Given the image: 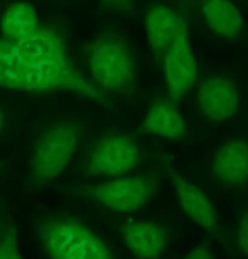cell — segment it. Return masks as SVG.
Returning <instances> with one entry per match:
<instances>
[{
	"label": "cell",
	"instance_id": "cell-1",
	"mask_svg": "<svg viewBox=\"0 0 248 259\" xmlns=\"http://www.w3.org/2000/svg\"><path fill=\"white\" fill-rule=\"evenodd\" d=\"M0 78L6 89L71 90L101 97L71 61L63 34L54 27H39L33 35L19 41L2 39Z\"/></svg>",
	"mask_w": 248,
	"mask_h": 259
},
{
	"label": "cell",
	"instance_id": "cell-2",
	"mask_svg": "<svg viewBox=\"0 0 248 259\" xmlns=\"http://www.w3.org/2000/svg\"><path fill=\"white\" fill-rule=\"evenodd\" d=\"M37 236L48 259H113L107 244L74 217L42 218L38 224Z\"/></svg>",
	"mask_w": 248,
	"mask_h": 259
},
{
	"label": "cell",
	"instance_id": "cell-3",
	"mask_svg": "<svg viewBox=\"0 0 248 259\" xmlns=\"http://www.w3.org/2000/svg\"><path fill=\"white\" fill-rule=\"evenodd\" d=\"M88 63L92 76L102 89H130L135 80L134 60L127 45L111 36L100 37L88 46Z\"/></svg>",
	"mask_w": 248,
	"mask_h": 259
},
{
	"label": "cell",
	"instance_id": "cell-4",
	"mask_svg": "<svg viewBox=\"0 0 248 259\" xmlns=\"http://www.w3.org/2000/svg\"><path fill=\"white\" fill-rule=\"evenodd\" d=\"M78 128L60 124L44 130L36 139L31 160L34 180L45 181L57 177L77 147Z\"/></svg>",
	"mask_w": 248,
	"mask_h": 259
},
{
	"label": "cell",
	"instance_id": "cell-5",
	"mask_svg": "<svg viewBox=\"0 0 248 259\" xmlns=\"http://www.w3.org/2000/svg\"><path fill=\"white\" fill-rule=\"evenodd\" d=\"M97 202L116 212H132L143 206L154 192L152 182L144 177L115 179L86 188Z\"/></svg>",
	"mask_w": 248,
	"mask_h": 259
},
{
	"label": "cell",
	"instance_id": "cell-6",
	"mask_svg": "<svg viewBox=\"0 0 248 259\" xmlns=\"http://www.w3.org/2000/svg\"><path fill=\"white\" fill-rule=\"evenodd\" d=\"M138 160L136 139L129 136H112L95 145L88 167L94 175H121L133 169Z\"/></svg>",
	"mask_w": 248,
	"mask_h": 259
},
{
	"label": "cell",
	"instance_id": "cell-7",
	"mask_svg": "<svg viewBox=\"0 0 248 259\" xmlns=\"http://www.w3.org/2000/svg\"><path fill=\"white\" fill-rule=\"evenodd\" d=\"M163 60L171 101L178 102L193 85L197 76V63L189 45L184 21L173 45L166 53Z\"/></svg>",
	"mask_w": 248,
	"mask_h": 259
},
{
	"label": "cell",
	"instance_id": "cell-8",
	"mask_svg": "<svg viewBox=\"0 0 248 259\" xmlns=\"http://www.w3.org/2000/svg\"><path fill=\"white\" fill-rule=\"evenodd\" d=\"M196 103L203 115L222 121L234 116L239 107V96L234 84L221 76L206 78L196 95Z\"/></svg>",
	"mask_w": 248,
	"mask_h": 259
},
{
	"label": "cell",
	"instance_id": "cell-9",
	"mask_svg": "<svg viewBox=\"0 0 248 259\" xmlns=\"http://www.w3.org/2000/svg\"><path fill=\"white\" fill-rule=\"evenodd\" d=\"M213 174L219 183L241 186L248 182V140L234 139L225 142L215 153Z\"/></svg>",
	"mask_w": 248,
	"mask_h": 259
},
{
	"label": "cell",
	"instance_id": "cell-10",
	"mask_svg": "<svg viewBox=\"0 0 248 259\" xmlns=\"http://www.w3.org/2000/svg\"><path fill=\"white\" fill-rule=\"evenodd\" d=\"M122 240L139 259H157L164 248L166 230L151 221H131L120 227Z\"/></svg>",
	"mask_w": 248,
	"mask_h": 259
},
{
	"label": "cell",
	"instance_id": "cell-11",
	"mask_svg": "<svg viewBox=\"0 0 248 259\" xmlns=\"http://www.w3.org/2000/svg\"><path fill=\"white\" fill-rule=\"evenodd\" d=\"M184 19L175 10L163 5L150 7L145 15L147 36L153 51L164 58L172 48Z\"/></svg>",
	"mask_w": 248,
	"mask_h": 259
},
{
	"label": "cell",
	"instance_id": "cell-12",
	"mask_svg": "<svg viewBox=\"0 0 248 259\" xmlns=\"http://www.w3.org/2000/svg\"><path fill=\"white\" fill-rule=\"evenodd\" d=\"M172 183L184 213L204 229L214 228L216 224V210L206 194L181 176L174 175Z\"/></svg>",
	"mask_w": 248,
	"mask_h": 259
},
{
	"label": "cell",
	"instance_id": "cell-13",
	"mask_svg": "<svg viewBox=\"0 0 248 259\" xmlns=\"http://www.w3.org/2000/svg\"><path fill=\"white\" fill-rule=\"evenodd\" d=\"M173 101L157 100L150 107L143 128L148 133L169 139H179L185 135V123Z\"/></svg>",
	"mask_w": 248,
	"mask_h": 259
},
{
	"label": "cell",
	"instance_id": "cell-14",
	"mask_svg": "<svg viewBox=\"0 0 248 259\" xmlns=\"http://www.w3.org/2000/svg\"><path fill=\"white\" fill-rule=\"evenodd\" d=\"M202 13L207 24L218 35L235 38L242 31V17L234 4L222 0L202 4Z\"/></svg>",
	"mask_w": 248,
	"mask_h": 259
},
{
	"label": "cell",
	"instance_id": "cell-15",
	"mask_svg": "<svg viewBox=\"0 0 248 259\" xmlns=\"http://www.w3.org/2000/svg\"><path fill=\"white\" fill-rule=\"evenodd\" d=\"M38 19L31 4L14 3L8 7L1 20L4 38L19 41L33 35L37 31Z\"/></svg>",
	"mask_w": 248,
	"mask_h": 259
},
{
	"label": "cell",
	"instance_id": "cell-16",
	"mask_svg": "<svg viewBox=\"0 0 248 259\" xmlns=\"http://www.w3.org/2000/svg\"><path fill=\"white\" fill-rule=\"evenodd\" d=\"M0 259H22L18 248L16 230L9 220L2 222L0 229Z\"/></svg>",
	"mask_w": 248,
	"mask_h": 259
},
{
	"label": "cell",
	"instance_id": "cell-17",
	"mask_svg": "<svg viewBox=\"0 0 248 259\" xmlns=\"http://www.w3.org/2000/svg\"><path fill=\"white\" fill-rule=\"evenodd\" d=\"M237 236L239 248L248 255V212L243 213L239 221Z\"/></svg>",
	"mask_w": 248,
	"mask_h": 259
},
{
	"label": "cell",
	"instance_id": "cell-18",
	"mask_svg": "<svg viewBox=\"0 0 248 259\" xmlns=\"http://www.w3.org/2000/svg\"><path fill=\"white\" fill-rule=\"evenodd\" d=\"M184 259H214L210 250L205 245H199L189 251Z\"/></svg>",
	"mask_w": 248,
	"mask_h": 259
}]
</instances>
